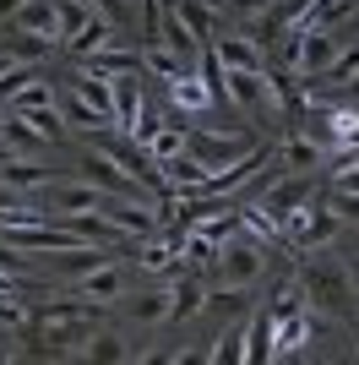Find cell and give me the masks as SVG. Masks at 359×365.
Returning <instances> with one entry per match:
<instances>
[{
	"mask_svg": "<svg viewBox=\"0 0 359 365\" xmlns=\"http://www.w3.org/2000/svg\"><path fill=\"white\" fill-rule=\"evenodd\" d=\"M299 284H305V294H311L316 305H327V311H348V300H354V273H348L343 262L332 257L327 245L305 257V273H299Z\"/></svg>",
	"mask_w": 359,
	"mask_h": 365,
	"instance_id": "1",
	"label": "cell"
},
{
	"mask_svg": "<svg viewBox=\"0 0 359 365\" xmlns=\"http://www.w3.org/2000/svg\"><path fill=\"white\" fill-rule=\"evenodd\" d=\"M212 267H218V278H224V284L251 289L256 278L267 273V245L256 240V235H245V229H239V235H229V240L218 245V262H212Z\"/></svg>",
	"mask_w": 359,
	"mask_h": 365,
	"instance_id": "2",
	"label": "cell"
},
{
	"mask_svg": "<svg viewBox=\"0 0 359 365\" xmlns=\"http://www.w3.org/2000/svg\"><path fill=\"white\" fill-rule=\"evenodd\" d=\"M251 148H261V142H256L251 131H239V125H229V131H202V125H191V131H185V153H196L207 169L239 164Z\"/></svg>",
	"mask_w": 359,
	"mask_h": 365,
	"instance_id": "3",
	"label": "cell"
},
{
	"mask_svg": "<svg viewBox=\"0 0 359 365\" xmlns=\"http://www.w3.org/2000/svg\"><path fill=\"white\" fill-rule=\"evenodd\" d=\"M212 55L224 61V71H267V55L256 38H239V33H212Z\"/></svg>",
	"mask_w": 359,
	"mask_h": 365,
	"instance_id": "4",
	"label": "cell"
},
{
	"mask_svg": "<svg viewBox=\"0 0 359 365\" xmlns=\"http://www.w3.org/2000/svg\"><path fill=\"white\" fill-rule=\"evenodd\" d=\"M6 28H22V33H38V38H49V44H60V6L55 0H22Z\"/></svg>",
	"mask_w": 359,
	"mask_h": 365,
	"instance_id": "5",
	"label": "cell"
},
{
	"mask_svg": "<svg viewBox=\"0 0 359 365\" xmlns=\"http://www.w3.org/2000/svg\"><path fill=\"white\" fill-rule=\"evenodd\" d=\"M44 197H49V213H98V185L88 180H60V185H44Z\"/></svg>",
	"mask_w": 359,
	"mask_h": 365,
	"instance_id": "6",
	"label": "cell"
},
{
	"mask_svg": "<svg viewBox=\"0 0 359 365\" xmlns=\"http://www.w3.org/2000/svg\"><path fill=\"white\" fill-rule=\"evenodd\" d=\"M152 38H158V44H169L185 66H202V49H207V44H202V38L180 22V11H164V16H158V33H152Z\"/></svg>",
	"mask_w": 359,
	"mask_h": 365,
	"instance_id": "7",
	"label": "cell"
},
{
	"mask_svg": "<svg viewBox=\"0 0 359 365\" xmlns=\"http://www.w3.org/2000/svg\"><path fill=\"white\" fill-rule=\"evenodd\" d=\"M55 104H60V120H66V131H93V137H98V131H104V115H98V109L88 104V98H82V93L71 88V82H66V88L55 93Z\"/></svg>",
	"mask_w": 359,
	"mask_h": 365,
	"instance_id": "8",
	"label": "cell"
},
{
	"mask_svg": "<svg viewBox=\"0 0 359 365\" xmlns=\"http://www.w3.org/2000/svg\"><path fill=\"white\" fill-rule=\"evenodd\" d=\"M109 44H120V22H109L104 11H93V16H88V28L76 33L66 49H71L76 61H82V55H98V49H109Z\"/></svg>",
	"mask_w": 359,
	"mask_h": 365,
	"instance_id": "9",
	"label": "cell"
},
{
	"mask_svg": "<svg viewBox=\"0 0 359 365\" xmlns=\"http://www.w3.org/2000/svg\"><path fill=\"white\" fill-rule=\"evenodd\" d=\"M109 88H115V125L131 137V125H136V115H142V88H136V71L131 76H109Z\"/></svg>",
	"mask_w": 359,
	"mask_h": 365,
	"instance_id": "10",
	"label": "cell"
},
{
	"mask_svg": "<svg viewBox=\"0 0 359 365\" xmlns=\"http://www.w3.org/2000/svg\"><path fill=\"white\" fill-rule=\"evenodd\" d=\"M169 98H175V109H185V115H202V109L218 104V98H212V88H207V82H202L196 71L175 76V82H169Z\"/></svg>",
	"mask_w": 359,
	"mask_h": 365,
	"instance_id": "11",
	"label": "cell"
},
{
	"mask_svg": "<svg viewBox=\"0 0 359 365\" xmlns=\"http://www.w3.org/2000/svg\"><path fill=\"white\" fill-rule=\"evenodd\" d=\"M278 158H283V169H294V175H311V169H321V158H327V148H316V142H311V137H305V131H299V125H294Z\"/></svg>",
	"mask_w": 359,
	"mask_h": 365,
	"instance_id": "12",
	"label": "cell"
},
{
	"mask_svg": "<svg viewBox=\"0 0 359 365\" xmlns=\"http://www.w3.org/2000/svg\"><path fill=\"white\" fill-rule=\"evenodd\" d=\"M120 289H125V273H120L115 262H104V267H93V273L82 278V300H93V305L120 300Z\"/></svg>",
	"mask_w": 359,
	"mask_h": 365,
	"instance_id": "13",
	"label": "cell"
},
{
	"mask_svg": "<svg viewBox=\"0 0 359 365\" xmlns=\"http://www.w3.org/2000/svg\"><path fill=\"white\" fill-rule=\"evenodd\" d=\"M82 66H88V71H98V76H131V71H142V55L109 44V49H98V55H82Z\"/></svg>",
	"mask_w": 359,
	"mask_h": 365,
	"instance_id": "14",
	"label": "cell"
},
{
	"mask_svg": "<svg viewBox=\"0 0 359 365\" xmlns=\"http://www.w3.org/2000/svg\"><path fill=\"white\" fill-rule=\"evenodd\" d=\"M169 300H175V311H169V322H185V317H196V311H207V289H202V278H180L175 289H169Z\"/></svg>",
	"mask_w": 359,
	"mask_h": 365,
	"instance_id": "15",
	"label": "cell"
},
{
	"mask_svg": "<svg viewBox=\"0 0 359 365\" xmlns=\"http://www.w3.org/2000/svg\"><path fill=\"white\" fill-rule=\"evenodd\" d=\"M169 11H180V22H185V28H191L202 44H212V33H218V16H212L207 0H175Z\"/></svg>",
	"mask_w": 359,
	"mask_h": 365,
	"instance_id": "16",
	"label": "cell"
},
{
	"mask_svg": "<svg viewBox=\"0 0 359 365\" xmlns=\"http://www.w3.org/2000/svg\"><path fill=\"white\" fill-rule=\"evenodd\" d=\"M142 66H147L152 76H164V82H175V76H185V71H196V66H185L175 55L169 44H158V38H147V49H142Z\"/></svg>",
	"mask_w": 359,
	"mask_h": 365,
	"instance_id": "17",
	"label": "cell"
},
{
	"mask_svg": "<svg viewBox=\"0 0 359 365\" xmlns=\"http://www.w3.org/2000/svg\"><path fill=\"white\" fill-rule=\"evenodd\" d=\"M272 354H278V344H272V311H261L245 327V360H272Z\"/></svg>",
	"mask_w": 359,
	"mask_h": 365,
	"instance_id": "18",
	"label": "cell"
},
{
	"mask_svg": "<svg viewBox=\"0 0 359 365\" xmlns=\"http://www.w3.org/2000/svg\"><path fill=\"white\" fill-rule=\"evenodd\" d=\"M0 142H6V148H44V137H38V131H33V120L28 115H16V109H6V120H0Z\"/></svg>",
	"mask_w": 359,
	"mask_h": 365,
	"instance_id": "19",
	"label": "cell"
},
{
	"mask_svg": "<svg viewBox=\"0 0 359 365\" xmlns=\"http://www.w3.org/2000/svg\"><path fill=\"white\" fill-rule=\"evenodd\" d=\"M169 311H175V300H169V289H147L131 300V317L142 322V327H152V322H169Z\"/></svg>",
	"mask_w": 359,
	"mask_h": 365,
	"instance_id": "20",
	"label": "cell"
},
{
	"mask_svg": "<svg viewBox=\"0 0 359 365\" xmlns=\"http://www.w3.org/2000/svg\"><path fill=\"white\" fill-rule=\"evenodd\" d=\"M6 55H11V61H44V49H49V38H38V33H22V28H6Z\"/></svg>",
	"mask_w": 359,
	"mask_h": 365,
	"instance_id": "21",
	"label": "cell"
},
{
	"mask_svg": "<svg viewBox=\"0 0 359 365\" xmlns=\"http://www.w3.org/2000/svg\"><path fill=\"white\" fill-rule=\"evenodd\" d=\"M55 6H60V44H71L76 33L88 28L93 6H88V0H55Z\"/></svg>",
	"mask_w": 359,
	"mask_h": 365,
	"instance_id": "22",
	"label": "cell"
},
{
	"mask_svg": "<svg viewBox=\"0 0 359 365\" xmlns=\"http://www.w3.org/2000/svg\"><path fill=\"white\" fill-rule=\"evenodd\" d=\"M0 180H11L16 191H33V185H49V175L38 164H22V158H11V164H0Z\"/></svg>",
	"mask_w": 359,
	"mask_h": 365,
	"instance_id": "23",
	"label": "cell"
},
{
	"mask_svg": "<svg viewBox=\"0 0 359 365\" xmlns=\"http://www.w3.org/2000/svg\"><path fill=\"white\" fill-rule=\"evenodd\" d=\"M88 360H98V365H120V360H131V349H125L115 333H98V338H88Z\"/></svg>",
	"mask_w": 359,
	"mask_h": 365,
	"instance_id": "24",
	"label": "cell"
},
{
	"mask_svg": "<svg viewBox=\"0 0 359 365\" xmlns=\"http://www.w3.org/2000/svg\"><path fill=\"white\" fill-rule=\"evenodd\" d=\"M44 104H55V88H49L44 76H33V82H28L22 93H16V98H11L6 109H22V115H28V109H44Z\"/></svg>",
	"mask_w": 359,
	"mask_h": 365,
	"instance_id": "25",
	"label": "cell"
},
{
	"mask_svg": "<svg viewBox=\"0 0 359 365\" xmlns=\"http://www.w3.org/2000/svg\"><path fill=\"white\" fill-rule=\"evenodd\" d=\"M207 360H218V365H234V360H245V327H229V333L218 338V349H212Z\"/></svg>",
	"mask_w": 359,
	"mask_h": 365,
	"instance_id": "26",
	"label": "cell"
},
{
	"mask_svg": "<svg viewBox=\"0 0 359 365\" xmlns=\"http://www.w3.org/2000/svg\"><path fill=\"white\" fill-rule=\"evenodd\" d=\"M332 213L343 218V224H359V191H343V185H332Z\"/></svg>",
	"mask_w": 359,
	"mask_h": 365,
	"instance_id": "27",
	"label": "cell"
},
{
	"mask_svg": "<svg viewBox=\"0 0 359 365\" xmlns=\"http://www.w3.org/2000/svg\"><path fill=\"white\" fill-rule=\"evenodd\" d=\"M229 6H234V11H245V16H272L283 0H229Z\"/></svg>",
	"mask_w": 359,
	"mask_h": 365,
	"instance_id": "28",
	"label": "cell"
},
{
	"mask_svg": "<svg viewBox=\"0 0 359 365\" xmlns=\"http://www.w3.org/2000/svg\"><path fill=\"white\" fill-rule=\"evenodd\" d=\"M93 11H104L109 22H120V28H125V22H131V11H125V0H88Z\"/></svg>",
	"mask_w": 359,
	"mask_h": 365,
	"instance_id": "29",
	"label": "cell"
},
{
	"mask_svg": "<svg viewBox=\"0 0 359 365\" xmlns=\"http://www.w3.org/2000/svg\"><path fill=\"white\" fill-rule=\"evenodd\" d=\"M16 6H22V0H0V22H11V16H16Z\"/></svg>",
	"mask_w": 359,
	"mask_h": 365,
	"instance_id": "30",
	"label": "cell"
}]
</instances>
